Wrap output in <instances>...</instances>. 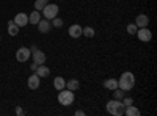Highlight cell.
Listing matches in <instances>:
<instances>
[{"instance_id": "cell-11", "label": "cell", "mask_w": 157, "mask_h": 116, "mask_svg": "<svg viewBox=\"0 0 157 116\" xmlns=\"http://www.w3.org/2000/svg\"><path fill=\"white\" fill-rule=\"evenodd\" d=\"M68 33H69L71 38H80V36H82V25H78V24L71 25L69 30H68Z\"/></svg>"}, {"instance_id": "cell-8", "label": "cell", "mask_w": 157, "mask_h": 116, "mask_svg": "<svg viewBox=\"0 0 157 116\" xmlns=\"http://www.w3.org/2000/svg\"><path fill=\"white\" fill-rule=\"evenodd\" d=\"M27 83H29V88H30V89H38V88H39V83H41V77H39L36 72H33V74L29 77Z\"/></svg>"}, {"instance_id": "cell-27", "label": "cell", "mask_w": 157, "mask_h": 116, "mask_svg": "<svg viewBox=\"0 0 157 116\" xmlns=\"http://www.w3.org/2000/svg\"><path fill=\"white\" fill-rule=\"evenodd\" d=\"M16 114H17V116H21V114H24V110H22L21 107H16Z\"/></svg>"}, {"instance_id": "cell-30", "label": "cell", "mask_w": 157, "mask_h": 116, "mask_svg": "<svg viewBox=\"0 0 157 116\" xmlns=\"http://www.w3.org/2000/svg\"><path fill=\"white\" fill-rule=\"evenodd\" d=\"M60 2H61V0H60Z\"/></svg>"}, {"instance_id": "cell-7", "label": "cell", "mask_w": 157, "mask_h": 116, "mask_svg": "<svg viewBox=\"0 0 157 116\" xmlns=\"http://www.w3.org/2000/svg\"><path fill=\"white\" fill-rule=\"evenodd\" d=\"M14 24L17 25V27H25V25L29 24V14H25V13H17V14L14 16Z\"/></svg>"}, {"instance_id": "cell-25", "label": "cell", "mask_w": 157, "mask_h": 116, "mask_svg": "<svg viewBox=\"0 0 157 116\" xmlns=\"http://www.w3.org/2000/svg\"><path fill=\"white\" fill-rule=\"evenodd\" d=\"M121 102H123V104H124V105L127 107V105H132V104H134V99H132V97H129V96H126V94H124V97L121 99Z\"/></svg>"}, {"instance_id": "cell-2", "label": "cell", "mask_w": 157, "mask_h": 116, "mask_svg": "<svg viewBox=\"0 0 157 116\" xmlns=\"http://www.w3.org/2000/svg\"><path fill=\"white\" fill-rule=\"evenodd\" d=\"M75 100V96H74V91H71V89L68 88H63L58 91V102L60 105H64V107H69L74 104Z\"/></svg>"}, {"instance_id": "cell-16", "label": "cell", "mask_w": 157, "mask_h": 116, "mask_svg": "<svg viewBox=\"0 0 157 116\" xmlns=\"http://www.w3.org/2000/svg\"><path fill=\"white\" fill-rule=\"evenodd\" d=\"M104 88H107V89H110V91H113V89L118 88V80L116 79H107V80H104Z\"/></svg>"}, {"instance_id": "cell-15", "label": "cell", "mask_w": 157, "mask_h": 116, "mask_svg": "<svg viewBox=\"0 0 157 116\" xmlns=\"http://www.w3.org/2000/svg\"><path fill=\"white\" fill-rule=\"evenodd\" d=\"M124 114H126V116H138V114H140V110L132 104V105H127V107L124 108Z\"/></svg>"}, {"instance_id": "cell-22", "label": "cell", "mask_w": 157, "mask_h": 116, "mask_svg": "<svg viewBox=\"0 0 157 116\" xmlns=\"http://www.w3.org/2000/svg\"><path fill=\"white\" fill-rule=\"evenodd\" d=\"M124 93H126V91H123V89H120V88L113 89V99H118V100H121V99L124 97Z\"/></svg>"}, {"instance_id": "cell-26", "label": "cell", "mask_w": 157, "mask_h": 116, "mask_svg": "<svg viewBox=\"0 0 157 116\" xmlns=\"http://www.w3.org/2000/svg\"><path fill=\"white\" fill-rule=\"evenodd\" d=\"M36 68H38V64L33 61V63L30 64V71H32V72H35V71H36Z\"/></svg>"}, {"instance_id": "cell-20", "label": "cell", "mask_w": 157, "mask_h": 116, "mask_svg": "<svg viewBox=\"0 0 157 116\" xmlns=\"http://www.w3.org/2000/svg\"><path fill=\"white\" fill-rule=\"evenodd\" d=\"M94 28L93 27H82V35H85L86 38H93L94 36Z\"/></svg>"}, {"instance_id": "cell-29", "label": "cell", "mask_w": 157, "mask_h": 116, "mask_svg": "<svg viewBox=\"0 0 157 116\" xmlns=\"http://www.w3.org/2000/svg\"><path fill=\"white\" fill-rule=\"evenodd\" d=\"M29 49H30V52L33 54V52H35V50H38V46H35V44H33V46H32V47H29Z\"/></svg>"}, {"instance_id": "cell-21", "label": "cell", "mask_w": 157, "mask_h": 116, "mask_svg": "<svg viewBox=\"0 0 157 116\" xmlns=\"http://www.w3.org/2000/svg\"><path fill=\"white\" fill-rule=\"evenodd\" d=\"M49 3V0H36L35 2V9L36 11H43V8Z\"/></svg>"}, {"instance_id": "cell-24", "label": "cell", "mask_w": 157, "mask_h": 116, "mask_svg": "<svg viewBox=\"0 0 157 116\" xmlns=\"http://www.w3.org/2000/svg\"><path fill=\"white\" fill-rule=\"evenodd\" d=\"M126 30H127V33H129V35H135V33H137V30H138V27H137L135 24H129L127 27H126Z\"/></svg>"}, {"instance_id": "cell-10", "label": "cell", "mask_w": 157, "mask_h": 116, "mask_svg": "<svg viewBox=\"0 0 157 116\" xmlns=\"http://www.w3.org/2000/svg\"><path fill=\"white\" fill-rule=\"evenodd\" d=\"M50 28H52V22L49 19H41L38 22V30L41 33H49Z\"/></svg>"}, {"instance_id": "cell-3", "label": "cell", "mask_w": 157, "mask_h": 116, "mask_svg": "<svg viewBox=\"0 0 157 116\" xmlns=\"http://www.w3.org/2000/svg\"><path fill=\"white\" fill-rule=\"evenodd\" d=\"M124 108L126 105L123 104L121 100H118V99H113V100H109L107 102V111L113 116H123L124 114Z\"/></svg>"}, {"instance_id": "cell-18", "label": "cell", "mask_w": 157, "mask_h": 116, "mask_svg": "<svg viewBox=\"0 0 157 116\" xmlns=\"http://www.w3.org/2000/svg\"><path fill=\"white\" fill-rule=\"evenodd\" d=\"M64 86H66V80H64L63 77H55V79H54V88L57 89V91L63 89Z\"/></svg>"}, {"instance_id": "cell-12", "label": "cell", "mask_w": 157, "mask_h": 116, "mask_svg": "<svg viewBox=\"0 0 157 116\" xmlns=\"http://www.w3.org/2000/svg\"><path fill=\"white\" fill-rule=\"evenodd\" d=\"M148 24H149V17H148L146 14H138V16L135 17V25H137L138 28L148 27Z\"/></svg>"}, {"instance_id": "cell-14", "label": "cell", "mask_w": 157, "mask_h": 116, "mask_svg": "<svg viewBox=\"0 0 157 116\" xmlns=\"http://www.w3.org/2000/svg\"><path fill=\"white\" fill-rule=\"evenodd\" d=\"M64 88L71 89V91H77V89L80 88V82H78L77 79H71V80H66V86H64Z\"/></svg>"}, {"instance_id": "cell-17", "label": "cell", "mask_w": 157, "mask_h": 116, "mask_svg": "<svg viewBox=\"0 0 157 116\" xmlns=\"http://www.w3.org/2000/svg\"><path fill=\"white\" fill-rule=\"evenodd\" d=\"M19 33V27L14 24V21H10L8 22V35L10 36H17Z\"/></svg>"}, {"instance_id": "cell-13", "label": "cell", "mask_w": 157, "mask_h": 116, "mask_svg": "<svg viewBox=\"0 0 157 116\" xmlns=\"http://www.w3.org/2000/svg\"><path fill=\"white\" fill-rule=\"evenodd\" d=\"M41 79H44V77H49V74H50V69L46 66V64H38V68H36V71H35Z\"/></svg>"}, {"instance_id": "cell-1", "label": "cell", "mask_w": 157, "mask_h": 116, "mask_svg": "<svg viewBox=\"0 0 157 116\" xmlns=\"http://www.w3.org/2000/svg\"><path fill=\"white\" fill-rule=\"evenodd\" d=\"M135 86V75L132 72H123L121 77L118 79V88L123 89V91H130Z\"/></svg>"}, {"instance_id": "cell-23", "label": "cell", "mask_w": 157, "mask_h": 116, "mask_svg": "<svg viewBox=\"0 0 157 116\" xmlns=\"http://www.w3.org/2000/svg\"><path fill=\"white\" fill-rule=\"evenodd\" d=\"M50 22H52V27H57V28H61V27H63V19H61V17H58V16H57V17H54Z\"/></svg>"}, {"instance_id": "cell-5", "label": "cell", "mask_w": 157, "mask_h": 116, "mask_svg": "<svg viewBox=\"0 0 157 116\" xmlns=\"http://www.w3.org/2000/svg\"><path fill=\"white\" fill-rule=\"evenodd\" d=\"M137 36L141 43H149L152 38V33H151V30H148V27H141L137 30Z\"/></svg>"}, {"instance_id": "cell-28", "label": "cell", "mask_w": 157, "mask_h": 116, "mask_svg": "<svg viewBox=\"0 0 157 116\" xmlns=\"http://www.w3.org/2000/svg\"><path fill=\"white\" fill-rule=\"evenodd\" d=\"M75 116H85V111L83 110H77L75 111Z\"/></svg>"}, {"instance_id": "cell-4", "label": "cell", "mask_w": 157, "mask_h": 116, "mask_svg": "<svg viewBox=\"0 0 157 116\" xmlns=\"http://www.w3.org/2000/svg\"><path fill=\"white\" fill-rule=\"evenodd\" d=\"M43 16H44V19H49V21H52L54 17H57V16H58V5L49 2V3L43 8Z\"/></svg>"}, {"instance_id": "cell-9", "label": "cell", "mask_w": 157, "mask_h": 116, "mask_svg": "<svg viewBox=\"0 0 157 116\" xmlns=\"http://www.w3.org/2000/svg\"><path fill=\"white\" fill-rule=\"evenodd\" d=\"M32 58H33V61L36 63V64H44L46 63V54L43 52V50H35V52L30 55Z\"/></svg>"}, {"instance_id": "cell-19", "label": "cell", "mask_w": 157, "mask_h": 116, "mask_svg": "<svg viewBox=\"0 0 157 116\" xmlns=\"http://www.w3.org/2000/svg\"><path fill=\"white\" fill-rule=\"evenodd\" d=\"M39 21H41V14H39V11H33L32 14H29V24L38 25Z\"/></svg>"}, {"instance_id": "cell-6", "label": "cell", "mask_w": 157, "mask_h": 116, "mask_svg": "<svg viewBox=\"0 0 157 116\" xmlns=\"http://www.w3.org/2000/svg\"><path fill=\"white\" fill-rule=\"evenodd\" d=\"M30 55H32V52H30L29 47H21V49H17V52H16V60L19 63H25L30 58Z\"/></svg>"}]
</instances>
